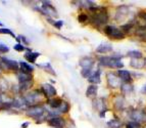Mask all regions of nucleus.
<instances>
[{
	"label": "nucleus",
	"mask_w": 146,
	"mask_h": 128,
	"mask_svg": "<svg viewBox=\"0 0 146 128\" xmlns=\"http://www.w3.org/2000/svg\"><path fill=\"white\" fill-rule=\"evenodd\" d=\"M127 55H128L129 57H131V59H143V53H142L140 50H137V49L128 51Z\"/></svg>",
	"instance_id": "4be33fe9"
},
{
	"label": "nucleus",
	"mask_w": 146,
	"mask_h": 128,
	"mask_svg": "<svg viewBox=\"0 0 146 128\" xmlns=\"http://www.w3.org/2000/svg\"><path fill=\"white\" fill-rule=\"evenodd\" d=\"M0 34H8V35H10L11 37L17 38V37H15V35L11 32V30H9V29H4V28H0Z\"/></svg>",
	"instance_id": "c756f323"
},
{
	"label": "nucleus",
	"mask_w": 146,
	"mask_h": 128,
	"mask_svg": "<svg viewBox=\"0 0 146 128\" xmlns=\"http://www.w3.org/2000/svg\"><path fill=\"white\" fill-rule=\"evenodd\" d=\"M122 55L121 57H99V64L103 67H107L110 69H117L121 70V68L124 67V63L122 62Z\"/></svg>",
	"instance_id": "f03ea898"
},
{
	"label": "nucleus",
	"mask_w": 146,
	"mask_h": 128,
	"mask_svg": "<svg viewBox=\"0 0 146 128\" xmlns=\"http://www.w3.org/2000/svg\"><path fill=\"white\" fill-rule=\"evenodd\" d=\"M70 109H71L70 103H68V101H63V103H61V106L58 108V112H59V113H61V114H66V113H68Z\"/></svg>",
	"instance_id": "a878e982"
},
{
	"label": "nucleus",
	"mask_w": 146,
	"mask_h": 128,
	"mask_svg": "<svg viewBox=\"0 0 146 128\" xmlns=\"http://www.w3.org/2000/svg\"><path fill=\"white\" fill-rule=\"evenodd\" d=\"M63 103V99H57V97H52V99H49L47 101V103L49 105V107L53 110H58V108L61 106V103Z\"/></svg>",
	"instance_id": "f3484780"
},
{
	"label": "nucleus",
	"mask_w": 146,
	"mask_h": 128,
	"mask_svg": "<svg viewBox=\"0 0 146 128\" xmlns=\"http://www.w3.org/2000/svg\"><path fill=\"white\" fill-rule=\"evenodd\" d=\"M115 107L117 110H123L126 107V101H125L124 96H117L115 99Z\"/></svg>",
	"instance_id": "5701e85b"
},
{
	"label": "nucleus",
	"mask_w": 146,
	"mask_h": 128,
	"mask_svg": "<svg viewBox=\"0 0 146 128\" xmlns=\"http://www.w3.org/2000/svg\"><path fill=\"white\" fill-rule=\"evenodd\" d=\"M104 33L107 35V37L110 38V39L123 40L126 38V34L121 30V28H117V26H111V25L105 26Z\"/></svg>",
	"instance_id": "7ed1b4c3"
},
{
	"label": "nucleus",
	"mask_w": 146,
	"mask_h": 128,
	"mask_svg": "<svg viewBox=\"0 0 146 128\" xmlns=\"http://www.w3.org/2000/svg\"><path fill=\"white\" fill-rule=\"evenodd\" d=\"M78 21L80 23H82V24H84V23H86L87 21H89V15H86V13H80L78 17Z\"/></svg>",
	"instance_id": "c85d7f7f"
},
{
	"label": "nucleus",
	"mask_w": 146,
	"mask_h": 128,
	"mask_svg": "<svg viewBox=\"0 0 146 128\" xmlns=\"http://www.w3.org/2000/svg\"><path fill=\"white\" fill-rule=\"evenodd\" d=\"M13 48H15V50H17V51H19V52H22V51H24V50L26 49V47H25L23 44H21V43H17V44H15Z\"/></svg>",
	"instance_id": "7c9ffc66"
},
{
	"label": "nucleus",
	"mask_w": 146,
	"mask_h": 128,
	"mask_svg": "<svg viewBox=\"0 0 146 128\" xmlns=\"http://www.w3.org/2000/svg\"><path fill=\"white\" fill-rule=\"evenodd\" d=\"M137 17H138L139 19L143 20L144 22L146 23V11H145V10H141V11H139L138 15H137Z\"/></svg>",
	"instance_id": "2f4dec72"
},
{
	"label": "nucleus",
	"mask_w": 146,
	"mask_h": 128,
	"mask_svg": "<svg viewBox=\"0 0 146 128\" xmlns=\"http://www.w3.org/2000/svg\"><path fill=\"white\" fill-rule=\"evenodd\" d=\"M95 64V59L90 57H84L79 61V65L82 69H92Z\"/></svg>",
	"instance_id": "f8f14e48"
},
{
	"label": "nucleus",
	"mask_w": 146,
	"mask_h": 128,
	"mask_svg": "<svg viewBox=\"0 0 146 128\" xmlns=\"http://www.w3.org/2000/svg\"><path fill=\"white\" fill-rule=\"evenodd\" d=\"M95 51L97 52V53H108V52L112 51V45L110 43H101L100 45H98L97 48Z\"/></svg>",
	"instance_id": "4468645a"
},
{
	"label": "nucleus",
	"mask_w": 146,
	"mask_h": 128,
	"mask_svg": "<svg viewBox=\"0 0 146 128\" xmlns=\"http://www.w3.org/2000/svg\"><path fill=\"white\" fill-rule=\"evenodd\" d=\"M26 113L29 117L32 118H35L39 121L40 118H42L44 115H45V109L44 107L39 106V105H36V106H32L26 110Z\"/></svg>",
	"instance_id": "39448f33"
},
{
	"label": "nucleus",
	"mask_w": 146,
	"mask_h": 128,
	"mask_svg": "<svg viewBox=\"0 0 146 128\" xmlns=\"http://www.w3.org/2000/svg\"><path fill=\"white\" fill-rule=\"evenodd\" d=\"M20 68H21V70H22L23 73H26V74H32V73L34 72V67L27 64V63H25V62L20 63Z\"/></svg>",
	"instance_id": "412c9836"
},
{
	"label": "nucleus",
	"mask_w": 146,
	"mask_h": 128,
	"mask_svg": "<svg viewBox=\"0 0 146 128\" xmlns=\"http://www.w3.org/2000/svg\"><path fill=\"white\" fill-rule=\"evenodd\" d=\"M106 81L108 87L112 89H117L121 88V85H122V81L121 79L119 78L117 74L113 73V72H108L106 73Z\"/></svg>",
	"instance_id": "0eeeda50"
},
{
	"label": "nucleus",
	"mask_w": 146,
	"mask_h": 128,
	"mask_svg": "<svg viewBox=\"0 0 146 128\" xmlns=\"http://www.w3.org/2000/svg\"><path fill=\"white\" fill-rule=\"evenodd\" d=\"M122 126H123L122 121L119 120L117 118L112 119V120L107 122V127L108 128H122Z\"/></svg>",
	"instance_id": "b1692460"
},
{
	"label": "nucleus",
	"mask_w": 146,
	"mask_h": 128,
	"mask_svg": "<svg viewBox=\"0 0 146 128\" xmlns=\"http://www.w3.org/2000/svg\"><path fill=\"white\" fill-rule=\"evenodd\" d=\"M29 125H30V123H29V122H26V123L22 124V128H27Z\"/></svg>",
	"instance_id": "f704fd0d"
},
{
	"label": "nucleus",
	"mask_w": 146,
	"mask_h": 128,
	"mask_svg": "<svg viewBox=\"0 0 146 128\" xmlns=\"http://www.w3.org/2000/svg\"><path fill=\"white\" fill-rule=\"evenodd\" d=\"M133 85L132 84H127V83H122L121 85V91H122L124 94L132 93L133 92Z\"/></svg>",
	"instance_id": "393cba45"
},
{
	"label": "nucleus",
	"mask_w": 146,
	"mask_h": 128,
	"mask_svg": "<svg viewBox=\"0 0 146 128\" xmlns=\"http://www.w3.org/2000/svg\"><path fill=\"white\" fill-rule=\"evenodd\" d=\"M41 91H42V93L44 94V96L47 97V99H52L53 96H56V93H57L55 88L52 86L51 84H49V83L42 84Z\"/></svg>",
	"instance_id": "6e6552de"
},
{
	"label": "nucleus",
	"mask_w": 146,
	"mask_h": 128,
	"mask_svg": "<svg viewBox=\"0 0 146 128\" xmlns=\"http://www.w3.org/2000/svg\"><path fill=\"white\" fill-rule=\"evenodd\" d=\"M8 51H9V47L7 45L0 44V52L1 53H5V52H8Z\"/></svg>",
	"instance_id": "473e14b6"
},
{
	"label": "nucleus",
	"mask_w": 146,
	"mask_h": 128,
	"mask_svg": "<svg viewBox=\"0 0 146 128\" xmlns=\"http://www.w3.org/2000/svg\"><path fill=\"white\" fill-rule=\"evenodd\" d=\"M146 117V113L143 110H134V111L131 113V118L134 122L141 124L142 122H144Z\"/></svg>",
	"instance_id": "9d476101"
},
{
	"label": "nucleus",
	"mask_w": 146,
	"mask_h": 128,
	"mask_svg": "<svg viewBox=\"0 0 146 128\" xmlns=\"http://www.w3.org/2000/svg\"><path fill=\"white\" fill-rule=\"evenodd\" d=\"M117 74L123 83L132 84V82H133V77H132L131 72L127 71V70H117Z\"/></svg>",
	"instance_id": "1a4fd4ad"
},
{
	"label": "nucleus",
	"mask_w": 146,
	"mask_h": 128,
	"mask_svg": "<svg viewBox=\"0 0 146 128\" xmlns=\"http://www.w3.org/2000/svg\"><path fill=\"white\" fill-rule=\"evenodd\" d=\"M48 125L52 128H64V125H66V121L63 120L61 117H52L51 119L48 120Z\"/></svg>",
	"instance_id": "9b49d317"
},
{
	"label": "nucleus",
	"mask_w": 146,
	"mask_h": 128,
	"mask_svg": "<svg viewBox=\"0 0 146 128\" xmlns=\"http://www.w3.org/2000/svg\"><path fill=\"white\" fill-rule=\"evenodd\" d=\"M97 85H94V84H91L87 87V90H86V96L89 97V99H96V95H97Z\"/></svg>",
	"instance_id": "2eb2a0df"
},
{
	"label": "nucleus",
	"mask_w": 146,
	"mask_h": 128,
	"mask_svg": "<svg viewBox=\"0 0 146 128\" xmlns=\"http://www.w3.org/2000/svg\"><path fill=\"white\" fill-rule=\"evenodd\" d=\"M41 97H42V91L33 90V91H31V92H29L24 99H25V101H26V103H27L28 106L32 107V106H36V103L41 101Z\"/></svg>",
	"instance_id": "423d86ee"
},
{
	"label": "nucleus",
	"mask_w": 146,
	"mask_h": 128,
	"mask_svg": "<svg viewBox=\"0 0 146 128\" xmlns=\"http://www.w3.org/2000/svg\"><path fill=\"white\" fill-rule=\"evenodd\" d=\"M89 11H92V15L89 17V21L94 27L99 28L100 26H104L108 22V15L106 13V9L103 6H97L91 8Z\"/></svg>",
	"instance_id": "f257e3e1"
},
{
	"label": "nucleus",
	"mask_w": 146,
	"mask_h": 128,
	"mask_svg": "<svg viewBox=\"0 0 146 128\" xmlns=\"http://www.w3.org/2000/svg\"><path fill=\"white\" fill-rule=\"evenodd\" d=\"M37 10L40 11L43 15L48 17L49 19L57 17V11H56L55 8L51 5L50 1H43V2H42V7L38 8Z\"/></svg>",
	"instance_id": "20e7f679"
},
{
	"label": "nucleus",
	"mask_w": 146,
	"mask_h": 128,
	"mask_svg": "<svg viewBox=\"0 0 146 128\" xmlns=\"http://www.w3.org/2000/svg\"><path fill=\"white\" fill-rule=\"evenodd\" d=\"M146 63L145 59H131L130 61V66L134 69H143L145 67Z\"/></svg>",
	"instance_id": "6ab92c4d"
},
{
	"label": "nucleus",
	"mask_w": 146,
	"mask_h": 128,
	"mask_svg": "<svg viewBox=\"0 0 146 128\" xmlns=\"http://www.w3.org/2000/svg\"><path fill=\"white\" fill-rule=\"evenodd\" d=\"M88 82H89V83H91V84H94V85H96V84H99L100 82H101L99 70H97L96 72H94V73H92V74H91V76L88 78Z\"/></svg>",
	"instance_id": "a211bd4d"
},
{
	"label": "nucleus",
	"mask_w": 146,
	"mask_h": 128,
	"mask_svg": "<svg viewBox=\"0 0 146 128\" xmlns=\"http://www.w3.org/2000/svg\"><path fill=\"white\" fill-rule=\"evenodd\" d=\"M38 67H40V68H42V69H44L45 71L49 72L51 75H55V72H54L53 68L51 67V65L49 64V63H47V64H44V65H38Z\"/></svg>",
	"instance_id": "bb28decb"
},
{
	"label": "nucleus",
	"mask_w": 146,
	"mask_h": 128,
	"mask_svg": "<svg viewBox=\"0 0 146 128\" xmlns=\"http://www.w3.org/2000/svg\"><path fill=\"white\" fill-rule=\"evenodd\" d=\"M0 27H2V23L0 22Z\"/></svg>",
	"instance_id": "e433bc0d"
},
{
	"label": "nucleus",
	"mask_w": 146,
	"mask_h": 128,
	"mask_svg": "<svg viewBox=\"0 0 146 128\" xmlns=\"http://www.w3.org/2000/svg\"><path fill=\"white\" fill-rule=\"evenodd\" d=\"M129 13V7L126 6V5H121L117 8V15H115V19H119V17H121L119 19V22L123 21L125 17H127V15Z\"/></svg>",
	"instance_id": "ddd939ff"
},
{
	"label": "nucleus",
	"mask_w": 146,
	"mask_h": 128,
	"mask_svg": "<svg viewBox=\"0 0 146 128\" xmlns=\"http://www.w3.org/2000/svg\"><path fill=\"white\" fill-rule=\"evenodd\" d=\"M47 21H48L49 23H51V25L53 26V27H55L56 29H58V30H60L61 29V27L63 26V22L62 21H57V22H55V21H52L51 19H47Z\"/></svg>",
	"instance_id": "cd10ccee"
},
{
	"label": "nucleus",
	"mask_w": 146,
	"mask_h": 128,
	"mask_svg": "<svg viewBox=\"0 0 146 128\" xmlns=\"http://www.w3.org/2000/svg\"><path fill=\"white\" fill-rule=\"evenodd\" d=\"M141 93L142 94H145V95H146V84L142 86V88H141Z\"/></svg>",
	"instance_id": "72a5a7b5"
},
{
	"label": "nucleus",
	"mask_w": 146,
	"mask_h": 128,
	"mask_svg": "<svg viewBox=\"0 0 146 128\" xmlns=\"http://www.w3.org/2000/svg\"><path fill=\"white\" fill-rule=\"evenodd\" d=\"M39 55H40V53H38V52L28 51L25 53V59H27L29 63H31V64H35L37 57H39Z\"/></svg>",
	"instance_id": "aec40b11"
},
{
	"label": "nucleus",
	"mask_w": 146,
	"mask_h": 128,
	"mask_svg": "<svg viewBox=\"0 0 146 128\" xmlns=\"http://www.w3.org/2000/svg\"><path fill=\"white\" fill-rule=\"evenodd\" d=\"M17 79L20 81V84L22 83H28V82H33V77H32V74H26V73H23V72H20L17 74Z\"/></svg>",
	"instance_id": "dca6fc26"
},
{
	"label": "nucleus",
	"mask_w": 146,
	"mask_h": 128,
	"mask_svg": "<svg viewBox=\"0 0 146 128\" xmlns=\"http://www.w3.org/2000/svg\"><path fill=\"white\" fill-rule=\"evenodd\" d=\"M126 128H132V127H131V125H130V124L128 123V124L126 125Z\"/></svg>",
	"instance_id": "c9c22d12"
}]
</instances>
